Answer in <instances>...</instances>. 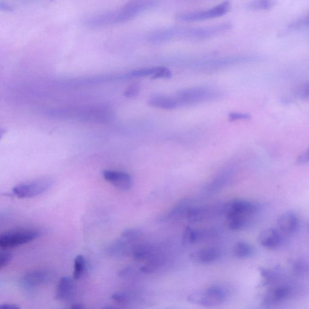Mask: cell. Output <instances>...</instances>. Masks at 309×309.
Listing matches in <instances>:
<instances>
[{
    "label": "cell",
    "mask_w": 309,
    "mask_h": 309,
    "mask_svg": "<svg viewBox=\"0 0 309 309\" xmlns=\"http://www.w3.org/2000/svg\"><path fill=\"white\" fill-rule=\"evenodd\" d=\"M223 96L219 89L209 86H199L182 89L173 97L178 106L194 105L204 102L216 101Z\"/></svg>",
    "instance_id": "obj_1"
},
{
    "label": "cell",
    "mask_w": 309,
    "mask_h": 309,
    "mask_svg": "<svg viewBox=\"0 0 309 309\" xmlns=\"http://www.w3.org/2000/svg\"><path fill=\"white\" fill-rule=\"evenodd\" d=\"M231 27L230 23H222L207 27H175L173 35L174 39L206 40L228 31Z\"/></svg>",
    "instance_id": "obj_2"
},
{
    "label": "cell",
    "mask_w": 309,
    "mask_h": 309,
    "mask_svg": "<svg viewBox=\"0 0 309 309\" xmlns=\"http://www.w3.org/2000/svg\"><path fill=\"white\" fill-rule=\"evenodd\" d=\"M226 290L218 286H212L203 291H197L188 296V302L204 307H213L221 305L227 300Z\"/></svg>",
    "instance_id": "obj_3"
},
{
    "label": "cell",
    "mask_w": 309,
    "mask_h": 309,
    "mask_svg": "<svg viewBox=\"0 0 309 309\" xmlns=\"http://www.w3.org/2000/svg\"><path fill=\"white\" fill-rule=\"evenodd\" d=\"M37 229L24 228L15 229L2 234L0 237V247L3 249L12 248L29 243L40 236Z\"/></svg>",
    "instance_id": "obj_4"
},
{
    "label": "cell",
    "mask_w": 309,
    "mask_h": 309,
    "mask_svg": "<svg viewBox=\"0 0 309 309\" xmlns=\"http://www.w3.org/2000/svg\"><path fill=\"white\" fill-rule=\"evenodd\" d=\"M53 179L43 178L20 184L13 188V193L19 198H29L41 195L52 187Z\"/></svg>",
    "instance_id": "obj_5"
},
{
    "label": "cell",
    "mask_w": 309,
    "mask_h": 309,
    "mask_svg": "<svg viewBox=\"0 0 309 309\" xmlns=\"http://www.w3.org/2000/svg\"><path fill=\"white\" fill-rule=\"evenodd\" d=\"M259 60V56L254 55H232L203 61V62L196 63V66L202 68L208 69V70H216V69L228 67V66L241 64V63L253 62Z\"/></svg>",
    "instance_id": "obj_6"
},
{
    "label": "cell",
    "mask_w": 309,
    "mask_h": 309,
    "mask_svg": "<svg viewBox=\"0 0 309 309\" xmlns=\"http://www.w3.org/2000/svg\"><path fill=\"white\" fill-rule=\"evenodd\" d=\"M230 7L231 2L225 1L206 11L205 10V11L189 12L178 14L176 19L179 21L185 22L204 21V20L223 16L229 11Z\"/></svg>",
    "instance_id": "obj_7"
},
{
    "label": "cell",
    "mask_w": 309,
    "mask_h": 309,
    "mask_svg": "<svg viewBox=\"0 0 309 309\" xmlns=\"http://www.w3.org/2000/svg\"><path fill=\"white\" fill-rule=\"evenodd\" d=\"M103 177L109 183L119 190L127 191L131 188L133 179L129 173L122 171L106 170L103 171Z\"/></svg>",
    "instance_id": "obj_8"
},
{
    "label": "cell",
    "mask_w": 309,
    "mask_h": 309,
    "mask_svg": "<svg viewBox=\"0 0 309 309\" xmlns=\"http://www.w3.org/2000/svg\"><path fill=\"white\" fill-rule=\"evenodd\" d=\"M221 250L215 247H207L196 250L190 255L191 261L197 264H210L220 258Z\"/></svg>",
    "instance_id": "obj_9"
},
{
    "label": "cell",
    "mask_w": 309,
    "mask_h": 309,
    "mask_svg": "<svg viewBox=\"0 0 309 309\" xmlns=\"http://www.w3.org/2000/svg\"><path fill=\"white\" fill-rule=\"evenodd\" d=\"M277 229L283 236H290L295 233L299 226V219L293 212H287L277 219Z\"/></svg>",
    "instance_id": "obj_10"
},
{
    "label": "cell",
    "mask_w": 309,
    "mask_h": 309,
    "mask_svg": "<svg viewBox=\"0 0 309 309\" xmlns=\"http://www.w3.org/2000/svg\"><path fill=\"white\" fill-rule=\"evenodd\" d=\"M260 210L259 204L245 199H234L226 206V211L230 210L251 217L259 213Z\"/></svg>",
    "instance_id": "obj_11"
},
{
    "label": "cell",
    "mask_w": 309,
    "mask_h": 309,
    "mask_svg": "<svg viewBox=\"0 0 309 309\" xmlns=\"http://www.w3.org/2000/svg\"><path fill=\"white\" fill-rule=\"evenodd\" d=\"M283 236L277 229L268 228L260 234V244L266 248L274 249L277 248L282 243Z\"/></svg>",
    "instance_id": "obj_12"
},
{
    "label": "cell",
    "mask_w": 309,
    "mask_h": 309,
    "mask_svg": "<svg viewBox=\"0 0 309 309\" xmlns=\"http://www.w3.org/2000/svg\"><path fill=\"white\" fill-rule=\"evenodd\" d=\"M226 225L228 228L233 231L242 230L247 228L251 223L252 217L228 210L226 211Z\"/></svg>",
    "instance_id": "obj_13"
},
{
    "label": "cell",
    "mask_w": 309,
    "mask_h": 309,
    "mask_svg": "<svg viewBox=\"0 0 309 309\" xmlns=\"http://www.w3.org/2000/svg\"><path fill=\"white\" fill-rule=\"evenodd\" d=\"M225 207L219 209L206 207V206H196V207H190L186 213V216L188 221L191 223H197L201 222L211 215H213L214 212L218 211H224ZM225 212V211H224Z\"/></svg>",
    "instance_id": "obj_14"
},
{
    "label": "cell",
    "mask_w": 309,
    "mask_h": 309,
    "mask_svg": "<svg viewBox=\"0 0 309 309\" xmlns=\"http://www.w3.org/2000/svg\"><path fill=\"white\" fill-rule=\"evenodd\" d=\"M74 288L73 281L70 277H62L59 282L56 290V298L58 300H66L70 298Z\"/></svg>",
    "instance_id": "obj_15"
},
{
    "label": "cell",
    "mask_w": 309,
    "mask_h": 309,
    "mask_svg": "<svg viewBox=\"0 0 309 309\" xmlns=\"http://www.w3.org/2000/svg\"><path fill=\"white\" fill-rule=\"evenodd\" d=\"M134 245L129 243L122 238L117 240L108 247V252L109 255L115 257H122L124 255L132 253L133 247Z\"/></svg>",
    "instance_id": "obj_16"
},
{
    "label": "cell",
    "mask_w": 309,
    "mask_h": 309,
    "mask_svg": "<svg viewBox=\"0 0 309 309\" xmlns=\"http://www.w3.org/2000/svg\"><path fill=\"white\" fill-rule=\"evenodd\" d=\"M149 105L155 108L172 110L178 108V104L173 97L157 96L152 97L149 101Z\"/></svg>",
    "instance_id": "obj_17"
},
{
    "label": "cell",
    "mask_w": 309,
    "mask_h": 309,
    "mask_svg": "<svg viewBox=\"0 0 309 309\" xmlns=\"http://www.w3.org/2000/svg\"><path fill=\"white\" fill-rule=\"evenodd\" d=\"M290 293V288L286 286H281L273 291L271 294L267 295L265 299V305L272 304L286 300L289 297Z\"/></svg>",
    "instance_id": "obj_18"
},
{
    "label": "cell",
    "mask_w": 309,
    "mask_h": 309,
    "mask_svg": "<svg viewBox=\"0 0 309 309\" xmlns=\"http://www.w3.org/2000/svg\"><path fill=\"white\" fill-rule=\"evenodd\" d=\"M152 247L149 244H141L134 245L131 254L135 259L139 261H147L152 257Z\"/></svg>",
    "instance_id": "obj_19"
},
{
    "label": "cell",
    "mask_w": 309,
    "mask_h": 309,
    "mask_svg": "<svg viewBox=\"0 0 309 309\" xmlns=\"http://www.w3.org/2000/svg\"><path fill=\"white\" fill-rule=\"evenodd\" d=\"M47 275L42 272H32L24 275L22 279L23 285L26 288H32L44 282Z\"/></svg>",
    "instance_id": "obj_20"
},
{
    "label": "cell",
    "mask_w": 309,
    "mask_h": 309,
    "mask_svg": "<svg viewBox=\"0 0 309 309\" xmlns=\"http://www.w3.org/2000/svg\"><path fill=\"white\" fill-rule=\"evenodd\" d=\"M233 253L239 259H247L254 253V247L246 242H239L235 244Z\"/></svg>",
    "instance_id": "obj_21"
},
{
    "label": "cell",
    "mask_w": 309,
    "mask_h": 309,
    "mask_svg": "<svg viewBox=\"0 0 309 309\" xmlns=\"http://www.w3.org/2000/svg\"><path fill=\"white\" fill-rule=\"evenodd\" d=\"M86 267V261L83 255H79L76 257L74 262L73 278L75 280H79L82 277L85 272Z\"/></svg>",
    "instance_id": "obj_22"
},
{
    "label": "cell",
    "mask_w": 309,
    "mask_h": 309,
    "mask_svg": "<svg viewBox=\"0 0 309 309\" xmlns=\"http://www.w3.org/2000/svg\"><path fill=\"white\" fill-rule=\"evenodd\" d=\"M144 234L142 230L137 228L127 229L123 232L122 238L125 240L129 243L133 244L134 242L139 240Z\"/></svg>",
    "instance_id": "obj_23"
},
{
    "label": "cell",
    "mask_w": 309,
    "mask_h": 309,
    "mask_svg": "<svg viewBox=\"0 0 309 309\" xmlns=\"http://www.w3.org/2000/svg\"><path fill=\"white\" fill-rule=\"evenodd\" d=\"M184 244L190 245L198 242V229L186 227L183 232V236Z\"/></svg>",
    "instance_id": "obj_24"
},
{
    "label": "cell",
    "mask_w": 309,
    "mask_h": 309,
    "mask_svg": "<svg viewBox=\"0 0 309 309\" xmlns=\"http://www.w3.org/2000/svg\"><path fill=\"white\" fill-rule=\"evenodd\" d=\"M275 1L272 0H259L250 2L247 5V9L251 10H268L274 6Z\"/></svg>",
    "instance_id": "obj_25"
},
{
    "label": "cell",
    "mask_w": 309,
    "mask_h": 309,
    "mask_svg": "<svg viewBox=\"0 0 309 309\" xmlns=\"http://www.w3.org/2000/svg\"><path fill=\"white\" fill-rule=\"evenodd\" d=\"M295 96L298 99L309 98V81L299 86L295 91Z\"/></svg>",
    "instance_id": "obj_26"
},
{
    "label": "cell",
    "mask_w": 309,
    "mask_h": 309,
    "mask_svg": "<svg viewBox=\"0 0 309 309\" xmlns=\"http://www.w3.org/2000/svg\"><path fill=\"white\" fill-rule=\"evenodd\" d=\"M158 264L157 261L155 259H150L147 260L146 264L141 268V270L144 274H150L154 272L157 269Z\"/></svg>",
    "instance_id": "obj_27"
},
{
    "label": "cell",
    "mask_w": 309,
    "mask_h": 309,
    "mask_svg": "<svg viewBox=\"0 0 309 309\" xmlns=\"http://www.w3.org/2000/svg\"><path fill=\"white\" fill-rule=\"evenodd\" d=\"M308 26H309V14L292 22L289 28L291 29H297Z\"/></svg>",
    "instance_id": "obj_28"
},
{
    "label": "cell",
    "mask_w": 309,
    "mask_h": 309,
    "mask_svg": "<svg viewBox=\"0 0 309 309\" xmlns=\"http://www.w3.org/2000/svg\"><path fill=\"white\" fill-rule=\"evenodd\" d=\"M251 119V116L248 114L242 112H233L229 114V119L231 121H246Z\"/></svg>",
    "instance_id": "obj_29"
},
{
    "label": "cell",
    "mask_w": 309,
    "mask_h": 309,
    "mask_svg": "<svg viewBox=\"0 0 309 309\" xmlns=\"http://www.w3.org/2000/svg\"><path fill=\"white\" fill-rule=\"evenodd\" d=\"M172 73L168 70V68L165 67H158L157 72L156 73L155 76L153 78L154 79H161L165 78L168 79L172 78Z\"/></svg>",
    "instance_id": "obj_30"
},
{
    "label": "cell",
    "mask_w": 309,
    "mask_h": 309,
    "mask_svg": "<svg viewBox=\"0 0 309 309\" xmlns=\"http://www.w3.org/2000/svg\"><path fill=\"white\" fill-rule=\"evenodd\" d=\"M112 300L116 301V303L119 304H126L129 301V296L124 292H117L112 295L111 297Z\"/></svg>",
    "instance_id": "obj_31"
},
{
    "label": "cell",
    "mask_w": 309,
    "mask_h": 309,
    "mask_svg": "<svg viewBox=\"0 0 309 309\" xmlns=\"http://www.w3.org/2000/svg\"><path fill=\"white\" fill-rule=\"evenodd\" d=\"M293 270L298 274H305L308 272L309 267L305 262L302 261L296 262L293 265Z\"/></svg>",
    "instance_id": "obj_32"
},
{
    "label": "cell",
    "mask_w": 309,
    "mask_h": 309,
    "mask_svg": "<svg viewBox=\"0 0 309 309\" xmlns=\"http://www.w3.org/2000/svg\"><path fill=\"white\" fill-rule=\"evenodd\" d=\"M12 255L9 252H2L0 254V269L6 267L12 260Z\"/></svg>",
    "instance_id": "obj_33"
},
{
    "label": "cell",
    "mask_w": 309,
    "mask_h": 309,
    "mask_svg": "<svg viewBox=\"0 0 309 309\" xmlns=\"http://www.w3.org/2000/svg\"><path fill=\"white\" fill-rule=\"evenodd\" d=\"M140 91V86L137 84H134L130 86L127 90L125 91L124 95L127 98H132L138 95Z\"/></svg>",
    "instance_id": "obj_34"
},
{
    "label": "cell",
    "mask_w": 309,
    "mask_h": 309,
    "mask_svg": "<svg viewBox=\"0 0 309 309\" xmlns=\"http://www.w3.org/2000/svg\"><path fill=\"white\" fill-rule=\"evenodd\" d=\"M309 163V147L301 154L297 158V163L298 165H305Z\"/></svg>",
    "instance_id": "obj_35"
},
{
    "label": "cell",
    "mask_w": 309,
    "mask_h": 309,
    "mask_svg": "<svg viewBox=\"0 0 309 309\" xmlns=\"http://www.w3.org/2000/svg\"><path fill=\"white\" fill-rule=\"evenodd\" d=\"M260 274L262 276L267 280H272L275 277V273L272 272V270L264 269V268H261L260 270Z\"/></svg>",
    "instance_id": "obj_36"
},
{
    "label": "cell",
    "mask_w": 309,
    "mask_h": 309,
    "mask_svg": "<svg viewBox=\"0 0 309 309\" xmlns=\"http://www.w3.org/2000/svg\"><path fill=\"white\" fill-rule=\"evenodd\" d=\"M0 309H21V308L15 304H3L1 305Z\"/></svg>",
    "instance_id": "obj_37"
},
{
    "label": "cell",
    "mask_w": 309,
    "mask_h": 309,
    "mask_svg": "<svg viewBox=\"0 0 309 309\" xmlns=\"http://www.w3.org/2000/svg\"><path fill=\"white\" fill-rule=\"evenodd\" d=\"M101 309H122L117 308V307H115V306H104V307H103V308H102Z\"/></svg>",
    "instance_id": "obj_38"
},
{
    "label": "cell",
    "mask_w": 309,
    "mask_h": 309,
    "mask_svg": "<svg viewBox=\"0 0 309 309\" xmlns=\"http://www.w3.org/2000/svg\"><path fill=\"white\" fill-rule=\"evenodd\" d=\"M70 309H83L82 306L80 305H75L71 306Z\"/></svg>",
    "instance_id": "obj_39"
}]
</instances>
